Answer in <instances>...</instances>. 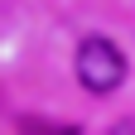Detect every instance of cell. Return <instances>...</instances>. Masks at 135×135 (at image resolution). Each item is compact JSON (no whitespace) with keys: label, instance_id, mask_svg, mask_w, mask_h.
I'll return each instance as SVG.
<instances>
[{"label":"cell","instance_id":"6da1fadb","mask_svg":"<svg viewBox=\"0 0 135 135\" xmlns=\"http://www.w3.org/2000/svg\"><path fill=\"white\" fill-rule=\"evenodd\" d=\"M77 82H82L87 92H97V97L116 92V87L126 82V53H121L111 39H101V34L82 39V48H77Z\"/></svg>","mask_w":135,"mask_h":135},{"label":"cell","instance_id":"7a4b0ae2","mask_svg":"<svg viewBox=\"0 0 135 135\" xmlns=\"http://www.w3.org/2000/svg\"><path fill=\"white\" fill-rule=\"evenodd\" d=\"M44 130H48V135H77V130H73V126H44ZM24 135H34V130H29V126H24Z\"/></svg>","mask_w":135,"mask_h":135},{"label":"cell","instance_id":"3957f363","mask_svg":"<svg viewBox=\"0 0 135 135\" xmlns=\"http://www.w3.org/2000/svg\"><path fill=\"white\" fill-rule=\"evenodd\" d=\"M116 135H135V121H130V126H116Z\"/></svg>","mask_w":135,"mask_h":135}]
</instances>
